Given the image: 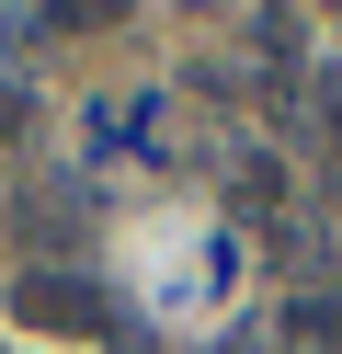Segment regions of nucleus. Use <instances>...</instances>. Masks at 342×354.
<instances>
[{
    "mask_svg": "<svg viewBox=\"0 0 342 354\" xmlns=\"http://www.w3.org/2000/svg\"><path fill=\"white\" fill-rule=\"evenodd\" d=\"M296 343H308V354H342V308L308 297V308H296Z\"/></svg>",
    "mask_w": 342,
    "mask_h": 354,
    "instance_id": "7ed1b4c3",
    "label": "nucleus"
},
{
    "mask_svg": "<svg viewBox=\"0 0 342 354\" xmlns=\"http://www.w3.org/2000/svg\"><path fill=\"white\" fill-rule=\"evenodd\" d=\"M12 308H23V331H103V343H114V297L80 286V274H23Z\"/></svg>",
    "mask_w": 342,
    "mask_h": 354,
    "instance_id": "f257e3e1",
    "label": "nucleus"
},
{
    "mask_svg": "<svg viewBox=\"0 0 342 354\" xmlns=\"http://www.w3.org/2000/svg\"><path fill=\"white\" fill-rule=\"evenodd\" d=\"M308 126H319V138H331V149H342V57H331V69H319V80H308Z\"/></svg>",
    "mask_w": 342,
    "mask_h": 354,
    "instance_id": "f03ea898",
    "label": "nucleus"
},
{
    "mask_svg": "<svg viewBox=\"0 0 342 354\" xmlns=\"http://www.w3.org/2000/svg\"><path fill=\"white\" fill-rule=\"evenodd\" d=\"M23 115H35V103H23V80H0V149L23 138Z\"/></svg>",
    "mask_w": 342,
    "mask_h": 354,
    "instance_id": "20e7f679",
    "label": "nucleus"
}]
</instances>
